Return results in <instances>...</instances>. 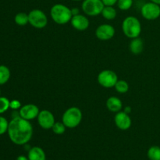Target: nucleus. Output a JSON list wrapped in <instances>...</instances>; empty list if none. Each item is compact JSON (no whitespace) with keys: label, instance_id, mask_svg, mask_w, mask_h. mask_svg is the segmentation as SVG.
Returning a JSON list of instances; mask_svg holds the SVG:
<instances>
[{"label":"nucleus","instance_id":"473e14b6","mask_svg":"<svg viewBox=\"0 0 160 160\" xmlns=\"http://www.w3.org/2000/svg\"><path fill=\"white\" fill-rule=\"evenodd\" d=\"M0 95H1V90H0Z\"/></svg>","mask_w":160,"mask_h":160},{"label":"nucleus","instance_id":"412c9836","mask_svg":"<svg viewBox=\"0 0 160 160\" xmlns=\"http://www.w3.org/2000/svg\"><path fill=\"white\" fill-rule=\"evenodd\" d=\"M114 88H115L116 91L118 92L119 93L124 94L127 93L129 90V84L127 81H123V80H118Z\"/></svg>","mask_w":160,"mask_h":160},{"label":"nucleus","instance_id":"0eeeda50","mask_svg":"<svg viewBox=\"0 0 160 160\" xmlns=\"http://www.w3.org/2000/svg\"><path fill=\"white\" fill-rule=\"evenodd\" d=\"M97 80L102 87L111 88L115 86L116 83L118 81V76L112 70H105L98 73Z\"/></svg>","mask_w":160,"mask_h":160},{"label":"nucleus","instance_id":"6e6552de","mask_svg":"<svg viewBox=\"0 0 160 160\" xmlns=\"http://www.w3.org/2000/svg\"><path fill=\"white\" fill-rule=\"evenodd\" d=\"M141 13L145 20H156L160 17V6L152 2L145 3L141 9Z\"/></svg>","mask_w":160,"mask_h":160},{"label":"nucleus","instance_id":"5701e85b","mask_svg":"<svg viewBox=\"0 0 160 160\" xmlns=\"http://www.w3.org/2000/svg\"><path fill=\"white\" fill-rule=\"evenodd\" d=\"M117 4L120 10H128L133 6V0H118Z\"/></svg>","mask_w":160,"mask_h":160},{"label":"nucleus","instance_id":"b1692460","mask_svg":"<svg viewBox=\"0 0 160 160\" xmlns=\"http://www.w3.org/2000/svg\"><path fill=\"white\" fill-rule=\"evenodd\" d=\"M10 101L6 97L0 96V114L4 113L9 109Z\"/></svg>","mask_w":160,"mask_h":160},{"label":"nucleus","instance_id":"a878e982","mask_svg":"<svg viewBox=\"0 0 160 160\" xmlns=\"http://www.w3.org/2000/svg\"><path fill=\"white\" fill-rule=\"evenodd\" d=\"M9 108L13 110H17V109H19L21 108V103H20V101L17 99H14L10 101V104H9Z\"/></svg>","mask_w":160,"mask_h":160},{"label":"nucleus","instance_id":"7c9ffc66","mask_svg":"<svg viewBox=\"0 0 160 160\" xmlns=\"http://www.w3.org/2000/svg\"><path fill=\"white\" fill-rule=\"evenodd\" d=\"M150 2H152L154 3H156V4L159 5L160 6V0H149Z\"/></svg>","mask_w":160,"mask_h":160},{"label":"nucleus","instance_id":"423d86ee","mask_svg":"<svg viewBox=\"0 0 160 160\" xmlns=\"http://www.w3.org/2000/svg\"><path fill=\"white\" fill-rule=\"evenodd\" d=\"M28 17L30 24L38 29H42L46 27L48 23V17L46 14L41 9H32L28 13Z\"/></svg>","mask_w":160,"mask_h":160},{"label":"nucleus","instance_id":"4be33fe9","mask_svg":"<svg viewBox=\"0 0 160 160\" xmlns=\"http://www.w3.org/2000/svg\"><path fill=\"white\" fill-rule=\"evenodd\" d=\"M67 127L64 125L62 122H56L52 128L53 133L56 134H62L66 131Z\"/></svg>","mask_w":160,"mask_h":160},{"label":"nucleus","instance_id":"bb28decb","mask_svg":"<svg viewBox=\"0 0 160 160\" xmlns=\"http://www.w3.org/2000/svg\"><path fill=\"white\" fill-rule=\"evenodd\" d=\"M104 4V6H113L114 5H116L118 2V0H102Z\"/></svg>","mask_w":160,"mask_h":160},{"label":"nucleus","instance_id":"2eb2a0df","mask_svg":"<svg viewBox=\"0 0 160 160\" xmlns=\"http://www.w3.org/2000/svg\"><path fill=\"white\" fill-rule=\"evenodd\" d=\"M28 157L29 160H46V156L44 150L37 146L30 148Z\"/></svg>","mask_w":160,"mask_h":160},{"label":"nucleus","instance_id":"f257e3e1","mask_svg":"<svg viewBox=\"0 0 160 160\" xmlns=\"http://www.w3.org/2000/svg\"><path fill=\"white\" fill-rule=\"evenodd\" d=\"M7 133L12 143L17 145H25L32 138L33 127L29 120L17 116L9 122Z\"/></svg>","mask_w":160,"mask_h":160},{"label":"nucleus","instance_id":"ddd939ff","mask_svg":"<svg viewBox=\"0 0 160 160\" xmlns=\"http://www.w3.org/2000/svg\"><path fill=\"white\" fill-rule=\"evenodd\" d=\"M70 22H71L72 27L79 31H84L87 30L90 24L88 17L82 14L73 16Z\"/></svg>","mask_w":160,"mask_h":160},{"label":"nucleus","instance_id":"9d476101","mask_svg":"<svg viewBox=\"0 0 160 160\" xmlns=\"http://www.w3.org/2000/svg\"><path fill=\"white\" fill-rule=\"evenodd\" d=\"M115 35V28L110 24H101L95 30V36L102 41H108Z\"/></svg>","mask_w":160,"mask_h":160},{"label":"nucleus","instance_id":"f03ea898","mask_svg":"<svg viewBox=\"0 0 160 160\" xmlns=\"http://www.w3.org/2000/svg\"><path fill=\"white\" fill-rule=\"evenodd\" d=\"M50 15L53 21L59 25L66 24L70 22L73 17L71 9L60 3L55 4L54 6H52Z\"/></svg>","mask_w":160,"mask_h":160},{"label":"nucleus","instance_id":"dca6fc26","mask_svg":"<svg viewBox=\"0 0 160 160\" xmlns=\"http://www.w3.org/2000/svg\"><path fill=\"white\" fill-rule=\"evenodd\" d=\"M130 51L134 55H138L143 52L144 43L143 41L140 38H135L131 40L129 45Z\"/></svg>","mask_w":160,"mask_h":160},{"label":"nucleus","instance_id":"a211bd4d","mask_svg":"<svg viewBox=\"0 0 160 160\" xmlns=\"http://www.w3.org/2000/svg\"><path fill=\"white\" fill-rule=\"evenodd\" d=\"M10 78V70L6 66L0 65V85L5 84Z\"/></svg>","mask_w":160,"mask_h":160},{"label":"nucleus","instance_id":"aec40b11","mask_svg":"<svg viewBox=\"0 0 160 160\" xmlns=\"http://www.w3.org/2000/svg\"><path fill=\"white\" fill-rule=\"evenodd\" d=\"M147 156L150 160H160V147L156 145L150 147Z\"/></svg>","mask_w":160,"mask_h":160},{"label":"nucleus","instance_id":"1a4fd4ad","mask_svg":"<svg viewBox=\"0 0 160 160\" xmlns=\"http://www.w3.org/2000/svg\"><path fill=\"white\" fill-rule=\"evenodd\" d=\"M37 118L38 124L40 125L41 128L45 130L52 129L54 123H56L54 115L47 109L40 111Z\"/></svg>","mask_w":160,"mask_h":160},{"label":"nucleus","instance_id":"6ab92c4d","mask_svg":"<svg viewBox=\"0 0 160 160\" xmlns=\"http://www.w3.org/2000/svg\"><path fill=\"white\" fill-rule=\"evenodd\" d=\"M15 23L19 26H25L28 23H29V17H28V14L25 13V12H18L17 15L15 16Z\"/></svg>","mask_w":160,"mask_h":160},{"label":"nucleus","instance_id":"f3484780","mask_svg":"<svg viewBox=\"0 0 160 160\" xmlns=\"http://www.w3.org/2000/svg\"><path fill=\"white\" fill-rule=\"evenodd\" d=\"M102 15L106 20H112L117 17V12L115 8L113 6H104L102 11Z\"/></svg>","mask_w":160,"mask_h":160},{"label":"nucleus","instance_id":"20e7f679","mask_svg":"<svg viewBox=\"0 0 160 160\" xmlns=\"http://www.w3.org/2000/svg\"><path fill=\"white\" fill-rule=\"evenodd\" d=\"M82 112L78 107H70L64 112L62 122L67 128H75L82 120Z\"/></svg>","mask_w":160,"mask_h":160},{"label":"nucleus","instance_id":"9b49d317","mask_svg":"<svg viewBox=\"0 0 160 160\" xmlns=\"http://www.w3.org/2000/svg\"><path fill=\"white\" fill-rule=\"evenodd\" d=\"M39 112L40 111L37 106L34 104H27L21 106L19 110V116L23 119L30 121L37 118Z\"/></svg>","mask_w":160,"mask_h":160},{"label":"nucleus","instance_id":"393cba45","mask_svg":"<svg viewBox=\"0 0 160 160\" xmlns=\"http://www.w3.org/2000/svg\"><path fill=\"white\" fill-rule=\"evenodd\" d=\"M9 122L5 117L0 116V135H2L5 133L7 132Z\"/></svg>","mask_w":160,"mask_h":160},{"label":"nucleus","instance_id":"4468645a","mask_svg":"<svg viewBox=\"0 0 160 160\" xmlns=\"http://www.w3.org/2000/svg\"><path fill=\"white\" fill-rule=\"evenodd\" d=\"M106 107L110 112H118L123 108V103L119 98L116 96L109 97L106 101Z\"/></svg>","mask_w":160,"mask_h":160},{"label":"nucleus","instance_id":"7ed1b4c3","mask_svg":"<svg viewBox=\"0 0 160 160\" xmlns=\"http://www.w3.org/2000/svg\"><path fill=\"white\" fill-rule=\"evenodd\" d=\"M122 31L129 38H138L142 33V24L138 19L133 16L126 17L122 23Z\"/></svg>","mask_w":160,"mask_h":160},{"label":"nucleus","instance_id":"cd10ccee","mask_svg":"<svg viewBox=\"0 0 160 160\" xmlns=\"http://www.w3.org/2000/svg\"><path fill=\"white\" fill-rule=\"evenodd\" d=\"M79 11H80V9H78V8H77V7L71 9V12H72V14H73V16L78 15V14H80Z\"/></svg>","mask_w":160,"mask_h":160},{"label":"nucleus","instance_id":"c756f323","mask_svg":"<svg viewBox=\"0 0 160 160\" xmlns=\"http://www.w3.org/2000/svg\"><path fill=\"white\" fill-rule=\"evenodd\" d=\"M17 160H29V159H28V157H26V156H19L18 157H17Z\"/></svg>","mask_w":160,"mask_h":160},{"label":"nucleus","instance_id":"39448f33","mask_svg":"<svg viewBox=\"0 0 160 160\" xmlns=\"http://www.w3.org/2000/svg\"><path fill=\"white\" fill-rule=\"evenodd\" d=\"M104 6L102 0H83L81 5L83 12L90 17H95L101 14Z\"/></svg>","mask_w":160,"mask_h":160},{"label":"nucleus","instance_id":"f8f14e48","mask_svg":"<svg viewBox=\"0 0 160 160\" xmlns=\"http://www.w3.org/2000/svg\"><path fill=\"white\" fill-rule=\"evenodd\" d=\"M114 122H115L116 126L121 131L128 130L131 127V123H132L131 117L124 111H120L117 112Z\"/></svg>","mask_w":160,"mask_h":160},{"label":"nucleus","instance_id":"c85d7f7f","mask_svg":"<svg viewBox=\"0 0 160 160\" xmlns=\"http://www.w3.org/2000/svg\"><path fill=\"white\" fill-rule=\"evenodd\" d=\"M124 112H126V113L129 114L130 112H131V108L130 107V106H126V107L124 108Z\"/></svg>","mask_w":160,"mask_h":160},{"label":"nucleus","instance_id":"2f4dec72","mask_svg":"<svg viewBox=\"0 0 160 160\" xmlns=\"http://www.w3.org/2000/svg\"><path fill=\"white\" fill-rule=\"evenodd\" d=\"M73 1H77V2H78V1H83V0H73Z\"/></svg>","mask_w":160,"mask_h":160}]
</instances>
